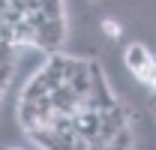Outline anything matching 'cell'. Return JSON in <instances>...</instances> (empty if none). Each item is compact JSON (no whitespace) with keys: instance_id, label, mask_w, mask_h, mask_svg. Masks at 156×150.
I'll list each match as a JSON object with an SVG mask.
<instances>
[{"instance_id":"obj_2","label":"cell","mask_w":156,"mask_h":150,"mask_svg":"<svg viewBox=\"0 0 156 150\" xmlns=\"http://www.w3.org/2000/svg\"><path fill=\"white\" fill-rule=\"evenodd\" d=\"M102 33H105V36H111V39H117L120 33H123V30H120V24H117V21L105 18V21H102Z\"/></svg>"},{"instance_id":"obj_1","label":"cell","mask_w":156,"mask_h":150,"mask_svg":"<svg viewBox=\"0 0 156 150\" xmlns=\"http://www.w3.org/2000/svg\"><path fill=\"white\" fill-rule=\"evenodd\" d=\"M123 63H126V69L135 75L144 87L156 90V57L150 54L147 45H141V42L126 45V51H123Z\"/></svg>"},{"instance_id":"obj_3","label":"cell","mask_w":156,"mask_h":150,"mask_svg":"<svg viewBox=\"0 0 156 150\" xmlns=\"http://www.w3.org/2000/svg\"><path fill=\"white\" fill-rule=\"evenodd\" d=\"M9 150H21V147H9Z\"/></svg>"}]
</instances>
